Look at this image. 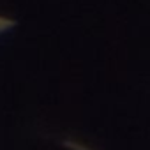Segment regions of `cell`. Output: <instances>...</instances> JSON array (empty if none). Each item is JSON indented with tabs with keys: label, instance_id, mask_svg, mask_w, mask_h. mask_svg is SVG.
Returning <instances> with one entry per match:
<instances>
[{
	"label": "cell",
	"instance_id": "cell-1",
	"mask_svg": "<svg viewBox=\"0 0 150 150\" xmlns=\"http://www.w3.org/2000/svg\"><path fill=\"white\" fill-rule=\"evenodd\" d=\"M13 25H14V21H13V20L0 18V30H6V28H9V27H13Z\"/></svg>",
	"mask_w": 150,
	"mask_h": 150
}]
</instances>
